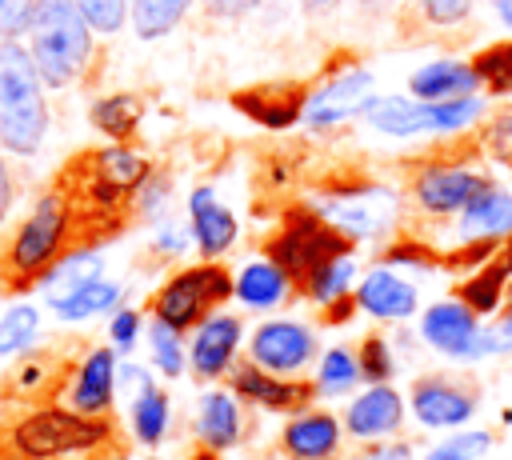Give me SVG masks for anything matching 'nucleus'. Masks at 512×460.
<instances>
[{
    "label": "nucleus",
    "mask_w": 512,
    "mask_h": 460,
    "mask_svg": "<svg viewBox=\"0 0 512 460\" xmlns=\"http://www.w3.org/2000/svg\"><path fill=\"white\" fill-rule=\"evenodd\" d=\"M368 100H372V72L348 68V72L332 76L324 88H316V92L304 100V112H300V116H304L312 128H332V124H340V120L364 112Z\"/></svg>",
    "instance_id": "nucleus-12"
},
{
    "label": "nucleus",
    "mask_w": 512,
    "mask_h": 460,
    "mask_svg": "<svg viewBox=\"0 0 512 460\" xmlns=\"http://www.w3.org/2000/svg\"><path fill=\"white\" fill-rule=\"evenodd\" d=\"M420 12H424L428 24L448 28V24H460L472 12V0H420Z\"/></svg>",
    "instance_id": "nucleus-42"
},
{
    "label": "nucleus",
    "mask_w": 512,
    "mask_h": 460,
    "mask_svg": "<svg viewBox=\"0 0 512 460\" xmlns=\"http://www.w3.org/2000/svg\"><path fill=\"white\" fill-rule=\"evenodd\" d=\"M64 228H68V200L64 196H44L36 204V212L24 220V228L16 232L12 248H8V276L16 284H28L32 276H44V268L60 256Z\"/></svg>",
    "instance_id": "nucleus-7"
},
{
    "label": "nucleus",
    "mask_w": 512,
    "mask_h": 460,
    "mask_svg": "<svg viewBox=\"0 0 512 460\" xmlns=\"http://www.w3.org/2000/svg\"><path fill=\"white\" fill-rule=\"evenodd\" d=\"M232 104L268 128H288L304 112V96L296 88H252V92H240Z\"/></svg>",
    "instance_id": "nucleus-25"
},
{
    "label": "nucleus",
    "mask_w": 512,
    "mask_h": 460,
    "mask_svg": "<svg viewBox=\"0 0 512 460\" xmlns=\"http://www.w3.org/2000/svg\"><path fill=\"white\" fill-rule=\"evenodd\" d=\"M156 244H160L164 252H180V244H184V240H180V232H176V228H164V232L156 236Z\"/></svg>",
    "instance_id": "nucleus-49"
},
{
    "label": "nucleus",
    "mask_w": 512,
    "mask_h": 460,
    "mask_svg": "<svg viewBox=\"0 0 512 460\" xmlns=\"http://www.w3.org/2000/svg\"><path fill=\"white\" fill-rule=\"evenodd\" d=\"M480 140H484V152H488L496 164L512 168V108H500V112H492V120L484 124Z\"/></svg>",
    "instance_id": "nucleus-40"
},
{
    "label": "nucleus",
    "mask_w": 512,
    "mask_h": 460,
    "mask_svg": "<svg viewBox=\"0 0 512 460\" xmlns=\"http://www.w3.org/2000/svg\"><path fill=\"white\" fill-rule=\"evenodd\" d=\"M240 432H244V420H240L236 392H208L196 412V436L204 440V448L224 452L240 440Z\"/></svg>",
    "instance_id": "nucleus-23"
},
{
    "label": "nucleus",
    "mask_w": 512,
    "mask_h": 460,
    "mask_svg": "<svg viewBox=\"0 0 512 460\" xmlns=\"http://www.w3.org/2000/svg\"><path fill=\"white\" fill-rule=\"evenodd\" d=\"M292 460H332L340 452V420L332 412H300L280 436Z\"/></svg>",
    "instance_id": "nucleus-19"
},
{
    "label": "nucleus",
    "mask_w": 512,
    "mask_h": 460,
    "mask_svg": "<svg viewBox=\"0 0 512 460\" xmlns=\"http://www.w3.org/2000/svg\"><path fill=\"white\" fill-rule=\"evenodd\" d=\"M100 268H104V260H100V252H68L64 260H56V264H48L44 268V280H40V288L48 292V300H56V296H68V292H76L80 284H88V280H96L100 276Z\"/></svg>",
    "instance_id": "nucleus-27"
},
{
    "label": "nucleus",
    "mask_w": 512,
    "mask_h": 460,
    "mask_svg": "<svg viewBox=\"0 0 512 460\" xmlns=\"http://www.w3.org/2000/svg\"><path fill=\"white\" fill-rule=\"evenodd\" d=\"M108 440H112V424L104 416H88L76 408H40L12 428V448L24 460H56L100 448Z\"/></svg>",
    "instance_id": "nucleus-3"
},
{
    "label": "nucleus",
    "mask_w": 512,
    "mask_h": 460,
    "mask_svg": "<svg viewBox=\"0 0 512 460\" xmlns=\"http://www.w3.org/2000/svg\"><path fill=\"white\" fill-rule=\"evenodd\" d=\"M236 348H240V320L236 316H208V320H200V328L192 336V352H188L192 356V372L204 376V380L220 376L232 364Z\"/></svg>",
    "instance_id": "nucleus-17"
},
{
    "label": "nucleus",
    "mask_w": 512,
    "mask_h": 460,
    "mask_svg": "<svg viewBox=\"0 0 512 460\" xmlns=\"http://www.w3.org/2000/svg\"><path fill=\"white\" fill-rule=\"evenodd\" d=\"M192 8V0H132V28L144 40H156L180 24V16Z\"/></svg>",
    "instance_id": "nucleus-32"
},
{
    "label": "nucleus",
    "mask_w": 512,
    "mask_h": 460,
    "mask_svg": "<svg viewBox=\"0 0 512 460\" xmlns=\"http://www.w3.org/2000/svg\"><path fill=\"white\" fill-rule=\"evenodd\" d=\"M116 300H120V284L96 276V280L80 284L76 292L56 296V300H48V304H52V312H56L60 320H88V316H96V312L116 308Z\"/></svg>",
    "instance_id": "nucleus-28"
},
{
    "label": "nucleus",
    "mask_w": 512,
    "mask_h": 460,
    "mask_svg": "<svg viewBox=\"0 0 512 460\" xmlns=\"http://www.w3.org/2000/svg\"><path fill=\"white\" fill-rule=\"evenodd\" d=\"M268 252L288 272V280H308V272L320 268L324 260L352 252V240L336 232L320 212H292L284 232L268 244Z\"/></svg>",
    "instance_id": "nucleus-6"
},
{
    "label": "nucleus",
    "mask_w": 512,
    "mask_h": 460,
    "mask_svg": "<svg viewBox=\"0 0 512 460\" xmlns=\"http://www.w3.org/2000/svg\"><path fill=\"white\" fill-rule=\"evenodd\" d=\"M24 32L32 44V64L48 88H64L84 72L92 56V28L80 16L76 0H32Z\"/></svg>",
    "instance_id": "nucleus-1"
},
{
    "label": "nucleus",
    "mask_w": 512,
    "mask_h": 460,
    "mask_svg": "<svg viewBox=\"0 0 512 460\" xmlns=\"http://www.w3.org/2000/svg\"><path fill=\"white\" fill-rule=\"evenodd\" d=\"M388 264H420V268H432V264H436V256H432V252H424L420 244H392Z\"/></svg>",
    "instance_id": "nucleus-46"
},
{
    "label": "nucleus",
    "mask_w": 512,
    "mask_h": 460,
    "mask_svg": "<svg viewBox=\"0 0 512 460\" xmlns=\"http://www.w3.org/2000/svg\"><path fill=\"white\" fill-rule=\"evenodd\" d=\"M108 336H112V344L116 348H132L136 344V336H140V316L132 312V308H120L116 316H112V324H108Z\"/></svg>",
    "instance_id": "nucleus-44"
},
{
    "label": "nucleus",
    "mask_w": 512,
    "mask_h": 460,
    "mask_svg": "<svg viewBox=\"0 0 512 460\" xmlns=\"http://www.w3.org/2000/svg\"><path fill=\"white\" fill-rule=\"evenodd\" d=\"M288 272L276 264V260H256L240 272V280L232 284V292L248 304V308H276L288 292Z\"/></svg>",
    "instance_id": "nucleus-26"
},
{
    "label": "nucleus",
    "mask_w": 512,
    "mask_h": 460,
    "mask_svg": "<svg viewBox=\"0 0 512 460\" xmlns=\"http://www.w3.org/2000/svg\"><path fill=\"white\" fill-rule=\"evenodd\" d=\"M48 132L44 80L32 52L16 40L0 44V144L16 156H32Z\"/></svg>",
    "instance_id": "nucleus-2"
},
{
    "label": "nucleus",
    "mask_w": 512,
    "mask_h": 460,
    "mask_svg": "<svg viewBox=\"0 0 512 460\" xmlns=\"http://www.w3.org/2000/svg\"><path fill=\"white\" fill-rule=\"evenodd\" d=\"M316 212L336 228L344 232L348 240H372L380 232H388L392 216H396V204L384 188H372V184H360V188H344V192H332L316 204Z\"/></svg>",
    "instance_id": "nucleus-8"
},
{
    "label": "nucleus",
    "mask_w": 512,
    "mask_h": 460,
    "mask_svg": "<svg viewBox=\"0 0 512 460\" xmlns=\"http://www.w3.org/2000/svg\"><path fill=\"white\" fill-rule=\"evenodd\" d=\"M364 460H412V448L400 444V440H384V444H376Z\"/></svg>",
    "instance_id": "nucleus-47"
},
{
    "label": "nucleus",
    "mask_w": 512,
    "mask_h": 460,
    "mask_svg": "<svg viewBox=\"0 0 512 460\" xmlns=\"http://www.w3.org/2000/svg\"><path fill=\"white\" fill-rule=\"evenodd\" d=\"M496 16H500V20L512 28V0H496Z\"/></svg>",
    "instance_id": "nucleus-52"
},
{
    "label": "nucleus",
    "mask_w": 512,
    "mask_h": 460,
    "mask_svg": "<svg viewBox=\"0 0 512 460\" xmlns=\"http://www.w3.org/2000/svg\"><path fill=\"white\" fill-rule=\"evenodd\" d=\"M260 0H208V8L216 12V16H244V12H252Z\"/></svg>",
    "instance_id": "nucleus-48"
},
{
    "label": "nucleus",
    "mask_w": 512,
    "mask_h": 460,
    "mask_svg": "<svg viewBox=\"0 0 512 460\" xmlns=\"http://www.w3.org/2000/svg\"><path fill=\"white\" fill-rule=\"evenodd\" d=\"M356 364H360V380L368 384H384L392 376V348L384 336H364L360 340V352H356Z\"/></svg>",
    "instance_id": "nucleus-39"
},
{
    "label": "nucleus",
    "mask_w": 512,
    "mask_h": 460,
    "mask_svg": "<svg viewBox=\"0 0 512 460\" xmlns=\"http://www.w3.org/2000/svg\"><path fill=\"white\" fill-rule=\"evenodd\" d=\"M188 216H192V236L204 256H220L236 240V220L224 204H216V192L208 184L188 196Z\"/></svg>",
    "instance_id": "nucleus-21"
},
{
    "label": "nucleus",
    "mask_w": 512,
    "mask_h": 460,
    "mask_svg": "<svg viewBox=\"0 0 512 460\" xmlns=\"http://www.w3.org/2000/svg\"><path fill=\"white\" fill-rule=\"evenodd\" d=\"M232 392L256 408H268V412H300L312 404L316 396V384H304V380H292V376H276L260 364H244L232 372Z\"/></svg>",
    "instance_id": "nucleus-13"
},
{
    "label": "nucleus",
    "mask_w": 512,
    "mask_h": 460,
    "mask_svg": "<svg viewBox=\"0 0 512 460\" xmlns=\"http://www.w3.org/2000/svg\"><path fill=\"white\" fill-rule=\"evenodd\" d=\"M416 300V288L392 268H372L356 288V308H364L376 320H408L416 312Z\"/></svg>",
    "instance_id": "nucleus-16"
},
{
    "label": "nucleus",
    "mask_w": 512,
    "mask_h": 460,
    "mask_svg": "<svg viewBox=\"0 0 512 460\" xmlns=\"http://www.w3.org/2000/svg\"><path fill=\"white\" fill-rule=\"evenodd\" d=\"M36 328H40V312L32 304H16L0 316V356L8 352H20L36 340Z\"/></svg>",
    "instance_id": "nucleus-36"
},
{
    "label": "nucleus",
    "mask_w": 512,
    "mask_h": 460,
    "mask_svg": "<svg viewBox=\"0 0 512 460\" xmlns=\"http://www.w3.org/2000/svg\"><path fill=\"white\" fill-rule=\"evenodd\" d=\"M408 408L424 428H460L476 412V392L448 376H420L408 392Z\"/></svg>",
    "instance_id": "nucleus-10"
},
{
    "label": "nucleus",
    "mask_w": 512,
    "mask_h": 460,
    "mask_svg": "<svg viewBox=\"0 0 512 460\" xmlns=\"http://www.w3.org/2000/svg\"><path fill=\"white\" fill-rule=\"evenodd\" d=\"M232 296V276L216 264H196L176 272L160 292H156V320H164L176 332H188L192 324H200L220 300Z\"/></svg>",
    "instance_id": "nucleus-5"
},
{
    "label": "nucleus",
    "mask_w": 512,
    "mask_h": 460,
    "mask_svg": "<svg viewBox=\"0 0 512 460\" xmlns=\"http://www.w3.org/2000/svg\"><path fill=\"white\" fill-rule=\"evenodd\" d=\"M488 448H492V432L468 428V432H456V436L440 440L424 460H480Z\"/></svg>",
    "instance_id": "nucleus-38"
},
{
    "label": "nucleus",
    "mask_w": 512,
    "mask_h": 460,
    "mask_svg": "<svg viewBox=\"0 0 512 460\" xmlns=\"http://www.w3.org/2000/svg\"><path fill=\"white\" fill-rule=\"evenodd\" d=\"M168 416H172L168 396L156 384H144L136 392V400H132V432H136V440L140 444H160L164 432H168Z\"/></svg>",
    "instance_id": "nucleus-29"
},
{
    "label": "nucleus",
    "mask_w": 512,
    "mask_h": 460,
    "mask_svg": "<svg viewBox=\"0 0 512 460\" xmlns=\"http://www.w3.org/2000/svg\"><path fill=\"white\" fill-rule=\"evenodd\" d=\"M508 284H512V268H508L500 256H492V260H484L480 268H472V276L456 288V296H460L476 316H488V312H496V308L504 304Z\"/></svg>",
    "instance_id": "nucleus-24"
},
{
    "label": "nucleus",
    "mask_w": 512,
    "mask_h": 460,
    "mask_svg": "<svg viewBox=\"0 0 512 460\" xmlns=\"http://www.w3.org/2000/svg\"><path fill=\"white\" fill-rule=\"evenodd\" d=\"M316 392L320 396H344L360 384V364H356V352L348 348H328L320 356V368H316Z\"/></svg>",
    "instance_id": "nucleus-31"
},
{
    "label": "nucleus",
    "mask_w": 512,
    "mask_h": 460,
    "mask_svg": "<svg viewBox=\"0 0 512 460\" xmlns=\"http://www.w3.org/2000/svg\"><path fill=\"white\" fill-rule=\"evenodd\" d=\"M404 424V400L400 392L384 380V384H368L344 412V428L356 440H376V436H392Z\"/></svg>",
    "instance_id": "nucleus-15"
},
{
    "label": "nucleus",
    "mask_w": 512,
    "mask_h": 460,
    "mask_svg": "<svg viewBox=\"0 0 512 460\" xmlns=\"http://www.w3.org/2000/svg\"><path fill=\"white\" fill-rule=\"evenodd\" d=\"M420 336L424 344H432L444 356L456 360H472V344L480 336V316L456 296V300H440L432 308H424L420 316Z\"/></svg>",
    "instance_id": "nucleus-14"
},
{
    "label": "nucleus",
    "mask_w": 512,
    "mask_h": 460,
    "mask_svg": "<svg viewBox=\"0 0 512 460\" xmlns=\"http://www.w3.org/2000/svg\"><path fill=\"white\" fill-rule=\"evenodd\" d=\"M472 72L480 76V84H484L488 92H512V40L476 52Z\"/></svg>",
    "instance_id": "nucleus-35"
},
{
    "label": "nucleus",
    "mask_w": 512,
    "mask_h": 460,
    "mask_svg": "<svg viewBox=\"0 0 512 460\" xmlns=\"http://www.w3.org/2000/svg\"><path fill=\"white\" fill-rule=\"evenodd\" d=\"M248 352H252V364H260L276 376H292L316 356V336H312V328H304L296 320H268L252 332Z\"/></svg>",
    "instance_id": "nucleus-9"
},
{
    "label": "nucleus",
    "mask_w": 512,
    "mask_h": 460,
    "mask_svg": "<svg viewBox=\"0 0 512 460\" xmlns=\"http://www.w3.org/2000/svg\"><path fill=\"white\" fill-rule=\"evenodd\" d=\"M368 124L384 136H420V132H464L484 116V100L456 96V100H408V96H372L364 108Z\"/></svg>",
    "instance_id": "nucleus-4"
},
{
    "label": "nucleus",
    "mask_w": 512,
    "mask_h": 460,
    "mask_svg": "<svg viewBox=\"0 0 512 460\" xmlns=\"http://www.w3.org/2000/svg\"><path fill=\"white\" fill-rule=\"evenodd\" d=\"M496 256H500V260H504V264L512 268V232H508V236L500 240V252H496Z\"/></svg>",
    "instance_id": "nucleus-51"
},
{
    "label": "nucleus",
    "mask_w": 512,
    "mask_h": 460,
    "mask_svg": "<svg viewBox=\"0 0 512 460\" xmlns=\"http://www.w3.org/2000/svg\"><path fill=\"white\" fill-rule=\"evenodd\" d=\"M512 232V196L500 188V184H484L464 208H460V236L464 240H480V236H492V240H504Z\"/></svg>",
    "instance_id": "nucleus-20"
},
{
    "label": "nucleus",
    "mask_w": 512,
    "mask_h": 460,
    "mask_svg": "<svg viewBox=\"0 0 512 460\" xmlns=\"http://www.w3.org/2000/svg\"><path fill=\"white\" fill-rule=\"evenodd\" d=\"M488 184L484 172L476 168H464V164H428L420 168V176L412 180V192H416V204L432 216H452L460 212L480 188Z\"/></svg>",
    "instance_id": "nucleus-11"
},
{
    "label": "nucleus",
    "mask_w": 512,
    "mask_h": 460,
    "mask_svg": "<svg viewBox=\"0 0 512 460\" xmlns=\"http://www.w3.org/2000/svg\"><path fill=\"white\" fill-rule=\"evenodd\" d=\"M112 392H116V356H112V348H96V352H88L84 364L76 368L68 404H72L76 412L104 416L108 404H112Z\"/></svg>",
    "instance_id": "nucleus-18"
},
{
    "label": "nucleus",
    "mask_w": 512,
    "mask_h": 460,
    "mask_svg": "<svg viewBox=\"0 0 512 460\" xmlns=\"http://www.w3.org/2000/svg\"><path fill=\"white\" fill-rule=\"evenodd\" d=\"M76 8L92 32H116L128 16V0H76Z\"/></svg>",
    "instance_id": "nucleus-41"
},
{
    "label": "nucleus",
    "mask_w": 512,
    "mask_h": 460,
    "mask_svg": "<svg viewBox=\"0 0 512 460\" xmlns=\"http://www.w3.org/2000/svg\"><path fill=\"white\" fill-rule=\"evenodd\" d=\"M44 376H48V372H44L40 360L20 364V368L12 372V388H16V392H40V388H44Z\"/></svg>",
    "instance_id": "nucleus-45"
},
{
    "label": "nucleus",
    "mask_w": 512,
    "mask_h": 460,
    "mask_svg": "<svg viewBox=\"0 0 512 460\" xmlns=\"http://www.w3.org/2000/svg\"><path fill=\"white\" fill-rule=\"evenodd\" d=\"M408 88L416 100H456V96H472L480 88V76L464 60H432L412 72Z\"/></svg>",
    "instance_id": "nucleus-22"
},
{
    "label": "nucleus",
    "mask_w": 512,
    "mask_h": 460,
    "mask_svg": "<svg viewBox=\"0 0 512 460\" xmlns=\"http://www.w3.org/2000/svg\"><path fill=\"white\" fill-rule=\"evenodd\" d=\"M8 200H12V184H8V168H4V160H0V220H4V212H8Z\"/></svg>",
    "instance_id": "nucleus-50"
},
{
    "label": "nucleus",
    "mask_w": 512,
    "mask_h": 460,
    "mask_svg": "<svg viewBox=\"0 0 512 460\" xmlns=\"http://www.w3.org/2000/svg\"><path fill=\"white\" fill-rule=\"evenodd\" d=\"M192 460H220V456H216V452H212V448H200V452H196V456H192Z\"/></svg>",
    "instance_id": "nucleus-54"
},
{
    "label": "nucleus",
    "mask_w": 512,
    "mask_h": 460,
    "mask_svg": "<svg viewBox=\"0 0 512 460\" xmlns=\"http://www.w3.org/2000/svg\"><path fill=\"white\" fill-rule=\"evenodd\" d=\"M136 120H140V100L128 96V92H120V96H104V100L92 104V124H96L104 136H112V140L128 136V132L136 128Z\"/></svg>",
    "instance_id": "nucleus-34"
},
{
    "label": "nucleus",
    "mask_w": 512,
    "mask_h": 460,
    "mask_svg": "<svg viewBox=\"0 0 512 460\" xmlns=\"http://www.w3.org/2000/svg\"><path fill=\"white\" fill-rule=\"evenodd\" d=\"M28 16H32V0H0V44L16 40L28 28Z\"/></svg>",
    "instance_id": "nucleus-43"
},
{
    "label": "nucleus",
    "mask_w": 512,
    "mask_h": 460,
    "mask_svg": "<svg viewBox=\"0 0 512 460\" xmlns=\"http://www.w3.org/2000/svg\"><path fill=\"white\" fill-rule=\"evenodd\" d=\"M96 172L112 184V188H120V192H136L144 180H148V164L136 156V152H128V148H104V152H96Z\"/></svg>",
    "instance_id": "nucleus-33"
},
{
    "label": "nucleus",
    "mask_w": 512,
    "mask_h": 460,
    "mask_svg": "<svg viewBox=\"0 0 512 460\" xmlns=\"http://www.w3.org/2000/svg\"><path fill=\"white\" fill-rule=\"evenodd\" d=\"M352 276H356L352 252H344V256H332L320 268H312L308 280H304V288H308V296L316 304H332V300H340V296L352 292Z\"/></svg>",
    "instance_id": "nucleus-30"
},
{
    "label": "nucleus",
    "mask_w": 512,
    "mask_h": 460,
    "mask_svg": "<svg viewBox=\"0 0 512 460\" xmlns=\"http://www.w3.org/2000/svg\"><path fill=\"white\" fill-rule=\"evenodd\" d=\"M304 8H312V12H320V8H332V0H300Z\"/></svg>",
    "instance_id": "nucleus-53"
},
{
    "label": "nucleus",
    "mask_w": 512,
    "mask_h": 460,
    "mask_svg": "<svg viewBox=\"0 0 512 460\" xmlns=\"http://www.w3.org/2000/svg\"><path fill=\"white\" fill-rule=\"evenodd\" d=\"M148 340H152V360H156L160 376H180L184 364H188V356H184V348H180V332L168 328L164 320H152Z\"/></svg>",
    "instance_id": "nucleus-37"
}]
</instances>
